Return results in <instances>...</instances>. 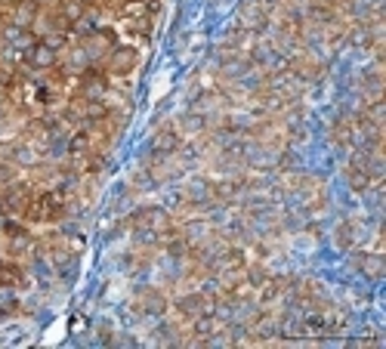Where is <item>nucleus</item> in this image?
Segmentation results:
<instances>
[{
    "instance_id": "nucleus-6",
    "label": "nucleus",
    "mask_w": 386,
    "mask_h": 349,
    "mask_svg": "<svg viewBox=\"0 0 386 349\" xmlns=\"http://www.w3.org/2000/svg\"><path fill=\"white\" fill-rule=\"evenodd\" d=\"M139 312L142 315H164L167 312V297L161 291H154V288H149V291H142V297H139Z\"/></svg>"
},
{
    "instance_id": "nucleus-19",
    "label": "nucleus",
    "mask_w": 386,
    "mask_h": 349,
    "mask_svg": "<svg viewBox=\"0 0 386 349\" xmlns=\"http://www.w3.org/2000/svg\"><path fill=\"white\" fill-rule=\"evenodd\" d=\"M81 331H87V319H74V324H72V334H81Z\"/></svg>"
},
{
    "instance_id": "nucleus-12",
    "label": "nucleus",
    "mask_w": 386,
    "mask_h": 349,
    "mask_svg": "<svg viewBox=\"0 0 386 349\" xmlns=\"http://www.w3.org/2000/svg\"><path fill=\"white\" fill-rule=\"evenodd\" d=\"M56 13L68 22V25H77V22L87 15V4H84V0H59Z\"/></svg>"
},
{
    "instance_id": "nucleus-18",
    "label": "nucleus",
    "mask_w": 386,
    "mask_h": 349,
    "mask_svg": "<svg viewBox=\"0 0 386 349\" xmlns=\"http://www.w3.org/2000/svg\"><path fill=\"white\" fill-rule=\"evenodd\" d=\"M10 84H13V74L6 72V68H0V90H4V87H10Z\"/></svg>"
},
{
    "instance_id": "nucleus-20",
    "label": "nucleus",
    "mask_w": 386,
    "mask_h": 349,
    "mask_svg": "<svg viewBox=\"0 0 386 349\" xmlns=\"http://www.w3.org/2000/svg\"><path fill=\"white\" fill-rule=\"evenodd\" d=\"M10 213V207H6V198H4V192H0V216H6Z\"/></svg>"
},
{
    "instance_id": "nucleus-2",
    "label": "nucleus",
    "mask_w": 386,
    "mask_h": 349,
    "mask_svg": "<svg viewBox=\"0 0 386 349\" xmlns=\"http://www.w3.org/2000/svg\"><path fill=\"white\" fill-rule=\"evenodd\" d=\"M130 226L133 229H154L164 232L170 226V213L161 211V207H139V211L130 216Z\"/></svg>"
},
{
    "instance_id": "nucleus-15",
    "label": "nucleus",
    "mask_w": 386,
    "mask_h": 349,
    "mask_svg": "<svg viewBox=\"0 0 386 349\" xmlns=\"http://www.w3.org/2000/svg\"><path fill=\"white\" fill-rule=\"evenodd\" d=\"M90 145H93V139L87 130H77V133L68 139V152L74 154V158H81V154H90Z\"/></svg>"
},
{
    "instance_id": "nucleus-13",
    "label": "nucleus",
    "mask_w": 386,
    "mask_h": 349,
    "mask_svg": "<svg viewBox=\"0 0 386 349\" xmlns=\"http://www.w3.org/2000/svg\"><path fill=\"white\" fill-rule=\"evenodd\" d=\"M211 189H213V198L232 201V198H238V192L244 189V183L241 180H220V183H213Z\"/></svg>"
},
{
    "instance_id": "nucleus-17",
    "label": "nucleus",
    "mask_w": 386,
    "mask_h": 349,
    "mask_svg": "<svg viewBox=\"0 0 386 349\" xmlns=\"http://www.w3.org/2000/svg\"><path fill=\"white\" fill-rule=\"evenodd\" d=\"M244 278L253 284V291H257L260 284L269 278V269H266V266H251V269H247V272H244Z\"/></svg>"
},
{
    "instance_id": "nucleus-8",
    "label": "nucleus",
    "mask_w": 386,
    "mask_h": 349,
    "mask_svg": "<svg viewBox=\"0 0 386 349\" xmlns=\"http://www.w3.org/2000/svg\"><path fill=\"white\" fill-rule=\"evenodd\" d=\"M28 278L22 272L19 263H4L0 260V288H25Z\"/></svg>"
},
{
    "instance_id": "nucleus-5",
    "label": "nucleus",
    "mask_w": 386,
    "mask_h": 349,
    "mask_svg": "<svg viewBox=\"0 0 386 349\" xmlns=\"http://www.w3.org/2000/svg\"><path fill=\"white\" fill-rule=\"evenodd\" d=\"M10 15H13V25H19V28H34L37 15H41V4H37V0H22V4L13 6Z\"/></svg>"
},
{
    "instance_id": "nucleus-21",
    "label": "nucleus",
    "mask_w": 386,
    "mask_h": 349,
    "mask_svg": "<svg viewBox=\"0 0 386 349\" xmlns=\"http://www.w3.org/2000/svg\"><path fill=\"white\" fill-rule=\"evenodd\" d=\"M6 118V105H0V121H4Z\"/></svg>"
},
{
    "instance_id": "nucleus-1",
    "label": "nucleus",
    "mask_w": 386,
    "mask_h": 349,
    "mask_svg": "<svg viewBox=\"0 0 386 349\" xmlns=\"http://www.w3.org/2000/svg\"><path fill=\"white\" fill-rule=\"evenodd\" d=\"M25 62L34 68V72H53V68L59 65V50L46 46L44 41H34L25 50Z\"/></svg>"
},
{
    "instance_id": "nucleus-14",
    "label": "nucleus",
    "mask_w": 386,
    "mask_h": 349,
    "mask_svg": "<svg viewBox=\"0 0 386 349\" xmlns=\"http://www.w3.org/2000/svg\"><path fill=\"white\" fill-rule=\"evenodd\" d=\"M207 127V118L201 112H192V114H185L182 118V124H180V130L176 133L180 136H195V133H201V130Z\"/></svg>"
},
{
    "instance_id": "nucleus-10",
    "label": "nucleus",
    "mask_w": 386,
    "mask_h": 349,
    "mask_svg": "<svg viewBox=\"0 0 386 349\" xmlns=\"http://www.w3.org/2000/svg\"><path fill=\"white\" fill-rule=\"evenodd\" d=\"M355 266H359L368 278H380L386 272V263H383L380 253H359V257H355Z\"/></svg>"
},
{
    "instance_id": "nucleus-11",
    "label": "nucleus",
    "mask_w": 386,
    "mask_h": 349,
    "mask_svg": "<svg viewBox=\"0 0 386 349\" xmlns=\"http://www.w3.org/2000/svg\"><path fill=\"white\" fill-rule=\"evenodd\" d=\"M10 158L15 167H34V164H41V149L37 145H13Z\"/></svg>"
},
{
    "instance_id": "nucleus-4",
    "label": "nucleus",
    "mask_w": 386,
    "mask_h": 349,
    "mask_svg": "<svg viewBox=\"0 0 386 349\" xmlns=\"http://www.w3.org/2000/svg\"><path fill=\"white\" fill-rule=\"evenodd\" d=\"M180 145H182V136L176 133L173 127H164L158 136L152 139V154H161V158H167V154L180 152Z\"/></svg>"
},
{
    "instance_id": "nucleus-9",
    "label": "nucleus",
    "mask_w": 386,
    "mask_h": 349,
    "mask_svg": "<svg viewBox=\"0 0 386 349\" xmlns=\"http://www.w3.org/2000/svg\"><path fill=\"white\" fill-rule=\"evenodd\" d=\"M220 328H222V319H220V315H207V312H201V315H195L192 334H195L198 340H211Z\"/></svg>"
},
{
    "instance_id": "nucleus-7",
    "label": "nucleus",
    "mask_w": 386,
    "mask_h": 349,
    "mask_svg": "<svg viewBox=\"0 0 386 349\" xmlns=\"http://www.w3.org/2000/svg\"><path fill=\"white\" fill-rule=\"evenodd\" d=\"M207 294H182L180 300H176V309H180L182 315H189V319H195V315L207 312Z\"/></svg>"
},
{
    "instance_id": "nucleus-16",
    "label": "nucleus",
    "mask_w": 386,
    "mask_h": 349,
    "mask_svg": "<svg viewBox=\"0 0 386 349\" xmlns=\"http://www.w3.org/2000/svg\"><path fill=\"white\" fill-rule=\"evenodd\" d=\"M337 244L343 247V251H350V247L355 244V226L352 223H340L337 226Z\"/></svg>"
},
{
    "instance_id": "nucleus-3",
    "label": "nucleus",
    "mask_w": 386,
    "mask_h": 349,
    "mask_svg": "<svg viewBox=\"0 0 386 349\" xmlns=\"http://www.w3.org/2000/svg\"><path fill=\"white\" fill-rule=\"evenodd\" d=\"M136 62H139V53L133 46H118V50H112V56H108V74H114V77L133 74Z\"/></svg>"
}]
</instances>
